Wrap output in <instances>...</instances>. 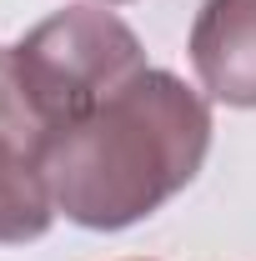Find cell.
<instances>
[{"mask_svg":"<svg viewBox=\"0 0 256 261\" xmlns=\"http://www.w3.org/2000/svg\"><path fill=\"white\" fill-rule=\"evenodd\" d=\"M211 151V106L171 70H136L126 86L40 141L56 216L86 231H126L196 181Z\"/></svg>","mask_w":256,"mask_h":261,"instance_id":"cell-1","label":"cell"},{"mask_svg":"<svg viewBox=\"0 0 256 261\" xmlns=\"http://www.w3.org/2000/svg\"><path fill=\"white\" fill-rule=\"evenodd\" d=\"M136 70H146L141 35L116 10L70 5L40 20L35 31H25L5 50L0 81L25 106V116L50 136L56 126L100 106Z\"/></svg>","mask_w":256,"mask_h":261,"instance_id":"cell-2","label":"cell"},{"mask_svg":"<svg viewBox=\"0 0 256 261\" xmlns=\"http://www.w3.org/2000/svg\"><path fill=\"white\" fill-rule=\"evenodd\" d=\"M40 141L45 130L25 116V106L0 81V246L40 241L56 221V201L40 171Z\"/></svg>","mask_w":256,"mask_h":261,"instance_id":"cell-3","label":"cell"},{"mask_svg":"<svg viewBox=\"0 0 256 261\" xmlns=\"http://www.w3.org/2000/svg\"><path fill=\"white\" fill-rule=\"evenodd\" d=\"M186 50L211 100L256 111V0H201Z\"/></svg>","mask_w":256,"mask_h":261,"instance_id":"cell-4","label":"cell"},{"mask_svg":"<svg viewBox=\"0 0 256 261\" xmlns=\"http://www.w3.org/2000/svg\"><path fill=\"white\" fill-rule=\"evenodd\" d=\"M100 5H126V0H100Z\"/></svg>","mask_w":256,"mask_h":261,"instance_id":"cell-5","label":"cell"},{"mask_svg":"<svg viewBox=\"0 0 256 261\" xmlns=\"http://www.w3.org/2000/svg\"><path fill=\"white\" fill-rule=\"evenodd\" d=\"M0 61H5V56H0Z\"/></svg>","mask_w":256,"mask_h":261,"instance_id":"cell-6","label":"cell"}]
</instances>
